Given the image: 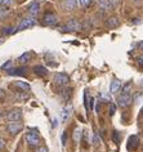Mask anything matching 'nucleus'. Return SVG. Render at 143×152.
<instances>
[{
	"mask_svg": "<svg viewBox=\"0 0 143 152\" xmlns=\"http://www.w3.org/2000/svg\"><path fill=\"white\" fill-rule=\"evenodd\" d=\"M25 139H26V143H27L30 147H37L40 144V138H39V135H37V133H35V132L26 133Z\"/></svg>",
	"mask_w": 143,
	"mask_h": 152,
	"instance_id": "obj_1",
	"label": "nucleus"
},
{
	"mask_svg": "<svg viewBox=\"0 0 143 152\" xmlns=\"http://www.w3.org/2000/svg\"><path fill=\"white\" fill-rule=\"evenodd\" d=\"M36 25V20L32 17H26L21 21V23L18 25L17 27V31H22V30H26V28H31Z\"/></svg>",
	"mask_w": 143,
	"mask_h": 152,
	"instance_id": "obj_2",
	"label": "nucleus"
},
{
	"mask_svg": "<svg viewBox=\"0 0 143 152\" xmlns=\"http://www.w3.org/2000/svg\"><path fill=\"white\" fill-rule=\"evenodd\" d=\"M131 101H133V98H131L130 94H120V96L117 97V104L120 106V107L125 108V107H129V106L131 104Z\"/></svg>",
	"mask_w": 143,
	"mask_h": 152,
	"instance_id": "obj_3",
	"label": "nucleus"
},
{
	"mask_svg": "<svg viewBox=\"0 0 143 152\" xmlns=\"http://www.w3.org/2000/svg\"><path fill=\"white\" fill-rule=\"evenodd\" d=\"M43 22H44V25H47V26H55L57 25V22H58V17L55 16L54 13L48 12V13L44 14Z\"/></svg>",
	"mask_w": 143,
	"mask_h": 152,
	"instance_id": "obj_4",
	"label": "nucleus"
},
{
	"mask_svg": "<svg viewBox=\"0 0 143 152\" xmlns=\"http://www.w3.org/2000/svg\"><path fill=\"white\" fill-rule=\"evenodd\" d=\"M22 129H23V125L21 123H8L7 124V130H8L12 135L18 134L20 132H22Z\"/></svg>",
	"mask_w": 143,
	"mask_h": 152,
	"instance_id": "obj_5",
	"label": "nucleus"
},
{
	"mask_svg": "<svg viewBox=\"0 0 143 152\" xmlns=\"http://www.w3.org/2000/svg\"><path fill=\"white\" fill-rule=\"evenodd\" d=\"M7 119H8L10 123H20V121L22 120L21 110H12V111L7 115Z\"/></svg>",
	"mask_w": 143,
	"mask_h": 152,
	"instance_id": "obj_6",
	"label": "nucleus"
},
{
	"mask_svg": "<svg viewBox=\"0 0 143 152\" xmlns=\"http://www.w3.org/2000/svg\"><path fill=\"white\" fill-rule=\"evenodd\" d=\"M81 28H82V25L77 20H75V18L70 20L66 25V31H79Z\"/></svg>",
	"mask_w": 143,
	"mask_h": 152,
	"instance_id": "obj_7",
	"label": "nucleus"
},
{
	"mask_svg": "<svg viewBox=\"0 0 143 152\" xmlns=\"http://www.w3.org/2000/svg\"><path fill=\"white\" fill-rule=\"evenodd\" d=\"M54 80H55V84H58V85H66L67 83L70 81V77H69V75L67 74L59 72V74H55Z\"/></svg>",
	"mask_w": 143,
	"mask_h": 152,
	"instance_id": "obj_8",
	"label": "nucleus"
},
{
	"mask_svg": "<svg viewBox=\"0 0 143 152\" xmlns=\"http://www.w3.org/2000/svg\"><path fill=\"white\" fill-rule=\"evenodd\" d=\"M26 72H27V68L26 67H17V68H9L8 71H7V74L8 75H17V76H25Z\"/></svg>",
	"mask_w": 143,
	"mask_h": 152,
	"instance_id": "obj_9",
	"label": "nucleus"
},
{
	"mask_svg": "<svg viewBox=\"0 0 143 152\" xmlns=\"http://www.w3.org/2000/svg\"><path fill=\"white\" fill-rule=\"evenodd\" d=\"M104 25H106L107 28H115V27H117V26L120 25V21H119L117 17L112 16L110 18H107V21L104 22Z\"/></svg>",
	"mask_w": 143,
	"mask_h": 152,
	"instance_id": "obj_10",
	"label": "nucleus"
},
{
	"mask_svg": "<svg viewBox=\"0 0 143 152\" xmlns=\"http://www.w3.org/2000/svg\"><path fill=\"white\" fill-rule=\"evenodd\" d=\"M76 0H63L62 1V7L66 10H75L76 9Z\"/></svg>",
	"mask_w": 143,
	"mask_h": 152,
	"instance_id": "obj_11",
	"label": "nucleus"
},
{
	"mask_svg": "<svg viewBox=\"0 0 143 152\" xmlns=\"http://www.w3.org/2000/svg\"><path fill=\"white\" fill-rule=\"evenodd\" d=\"M138 147V137L137 135H131L129 140H128V150L129 151H134Z\"/></svg>",
	"mask_w": 143,
	"mask_h": 152,
	"instance_id": "obj_12",
	"label": "nucleus"
},
{
	"mask_svg": "<svg viewBox=\"0 0 143 152\" xmlns=\"http://www.w3.org/2000/svg\"><path fill=\"white\" fill-rule=\"evenodd\" d=\"M120 89H121V81L117 80V79H114L110 84V92L111 93H117Z\"/></svg>",
	"mask_w": 143,
	"mask_h": 152,
	"instance_id": "obj_13",
	"label": "nucleus"
},
{
	"mask_svg": "<svg viewBox=\"0 0 143 152\" xmlns=\"http://www.w3.org/2000/svg\"><path fill=\"white\" fill-rule=\"evenodd\" d=\"M39 10H40V5H39V3L37 1H34L31 3V4L28 5V13L31 14V16H37V13H39Z\"/></svg>",
	"mask_w": 143,
	"mask_h": 152,
	"instance_id": "obj_14",
	"label": "nucleus"
},
{
	"mask_svg": "<svg viewBox=\"0 0 143 152\" xmlns=\"http://www.w3.org/2000/svg\"><path fill=\"white\" fill-rule=\"evenodd\" d=\"M14 86L20 89V92H25V93H27L28 90L31 89V86H30L27 83H23V81H16L14 83Z\"/></svg>",
	"mask_w": 143,
	"mask_h": 152,
	"instance_id": "obj_15",
	"label": "nucleus"
},
{
	"mask_svg": "<svg viewBox=\"0 0 143 152\" xmlns=\"http://www.w3.org/2000/svg\"><path fill=\"white\" fill-rule=\"evenodd\" d=\"M34 72H35L37 76H41V77L45 75H48V70L44 66H35L34 67Z\"/></svg>",
	"mask_w": 143,
	"mask_h": 152,
	"instance_id": "obj_16",
	"label": "nucleus"
},
{
	"mask_svg": "<svg viewBox=\"0 0 143 152\" xmlns=\"http://www.w3.org/2000/svg\"><path fill=\"white\" fill-rule=\"evenodd\" d=\"M71 94H72V89L71 88H65V89H62V92H61V96H62V98L65 101H69L70 99V97H71Z\"/></svg>",
	"mask_w": 143,
	"mask_h": 152,
	"instance_id": "obj_17",
	"label": "nucleus"
},
{
	"mask_svg": "<svg viewBox=\"0 0 143 152\" xmlns=\"http://www.w3.org/2000/svg\"><path fill=\"white\" fill-rule=\"evenodd\" d=\"M97 3H98L101 5V8H103V9H112L110 0H97Z\"/></svg>",
	"mask_w": 143,
	"mask_h": 152,
	"instance_id": "obj_18",
	"label": "nucleus"
},
{
	"mask_svg": "<svg viewBox=\"0 0 143 152\" xmlns=\"http://www.w3.org/2000/svg\"><path fill=\"white\" fill-rule=\"evenodd\" d=\"M81 129H79V128H76L75 129V132H74V135H72V138H74V140L75 142H80V139H81Z\"/></svg>",
	"mask_w": 143,
	"mask_h": 152,
	"instance_id": "obj_19",
	"label": "nucleus"
},
{
	"mask_svg": "<svg viewBox=\"0 0 143 152\" xmlns=\"http://www.w3.org/2000/svg\"><path fill=\"white\" fill-rule=\"evenodd\" d=\"M30 57H31V53H25V54H22L20 57V62L21 63H26L30 61Z\"/></svg>",
	"mask_w": 143,
	"mask_h": 152,
	"instance_id": "obj_20",
	"label": "nucleus"
},
{
	"mask_svg": "<svg viewBox=\"0 0 143 152\" xmlns=\"http://www.w3.org/2000/svg\"><path fill=\"white\" fill-rule=\"evenodd\" d=\"M70 113H71V107H66L65 110H63V112H62V120L66 121L67 117L70 116Z\"/></svg>",
	"mask_w": 143,
	"mask_h": 152,
	"instance_id": "obj_21",
	"label": "nucleus"
},
{
	"mask_svg": "<svg viewBox=\"0 0 143 152\" xmlns=\"http://www.w3.org/2000/svg\"><path fill=\"white\" fill-rule=\"evenodd\" d=\"M9 14V8H0V20H3V18H5Z\"/></svg>",
	"mask_w": 143,
	"mask_h": 152,
	"instance_id": "obj_22",
	"label": "nucleus"
},
{
	"mask_svg": "<svg viewBox=\"0 0 143 152\" xmlns=\"http://www.w3.org/2000/svg\"><path fill=\"white\" fill-rule=\"evenodd\" d=\"M79 3H80V5L82 8H88V7L92 4V0H79Z\"/></svg>",
	"mask_w": 143,
	"mask_h": 152,
	"instance_id": "obj_23",
	"label": "nucleus"
},
{
	"mask_svg": "<svg viewBox=\"0 0 143 152\" xmlns=\"http://www.w3.org/2000/svg\"><path fill=\"white\" fill-rule=\"evenodd\" d=\"M130 86H131V83H126L123 88V94H129L130 92Z\"/></svg>",
	"mask_w": 143,
	"mask_h": 152,
	"instance_id": "obj_24",
	"label": "nucleus"
},
{
	"mask_svg": "<svg viewBox=\"0 0 143 152\" xmlns=\"http://www.w3.org/2000/svg\"><path fill=\"white\" fill-rule=\"evenodd\" d=\"M4 35H8V34H12L14 32V28L13 27H3V31H1Z\"/></svg>",
	"mask_w": 143,
	"mask_h": 152,
	"instance_id": "obj_25",
	"label": "nucleus"
},
{
	"mask_svg": "<svg viewBox=\"0 0 143 152\" xmlns=\"http://www.w3.org/2000/svg\"><path fill=\"white\" fill-rule=\"evenodd\" d=\"M112 139H114V142L115 143H119L120 142V134H119V132H114V134H112Z\"/></svg>",
	"mask_w": 143,
	"mask_h": 152,
	"instance_id": "obj_26",
	"label": "nucleus"
},
{
	"mask_svg": "<svg viewBox=\"0 0 143 152\" xmlns=\"http://www.w3.org/2000/svg\"><path fill=\"white\" fill-rule=\"evenodd\" d=\"M116 112V106L114 103H110V111H108V113H110V116H114Z\"/></svg>",
	"mask_w": 143,
	"mask_h": 152,
	"instance_id": "obj_27",
	"label": "nucleus"
},
{
	"mask_svg": "<svg viewBox=\"0 0 143 152\" xmlns=\"http://www.w3.org/2000/svg\"><path fill=\"white\" fill-rule=\"evenodd\" d=\"M14 97H16L17 99H22V101H25V99H27V98H28L27 94H21V93L16 94V96H14Z\"/></svg>",
	"mask_w": 143,
	"mask_h": 152,
	"instance_id": "obj_28",
	"label": "nucleus"
},
{
	"mask_svg": "<svg viewBox=\"0 0 143 152\" xmlns=\"http://www.w3.org/2000/svg\"><path fill=\"white\" fill-rule=\"evenodd\" d=\"M10 3H12V0H0V5L3 7H8L10 5Z\"/></svg>",
	"mask_w": 143,
	"mask_h": 152,
	"instance_id": "obj_29",
	"label": "nucleus"
},
{
	"mask_svg": "<svg viewBox=\"0 0 143 152\" xmlns=\"http://www.w3.org/2000/svg\"><path fill=\"white\" fill-rule=\"evenodd\" d=\"M5 143H7V142H5V139L0 137V151L4 150V148H5Z\"/></svg>",
	"mask_w": 143,
	"mask_h": 152,
	"instance_id": "obj_30",
	"label": "nucleus"
},
{
	"mask_svg": "<svg viewBox=\"0 0 143 152\" xmlns=\"http://www.w3.org/2000/svg\"><path fill=\"white\" fill-rule=\"evenodd\" d=\"M35 152H48V148L47 147H37V150L35 151Z\"/></svg>",
	"mask_w": 143,
	"mask_h": 152,
	"instance_id": "obj_31",
	"label": "nucleus"
},
{
	"mask_svg": "<svg viewBox=\"0 0 143 152\" xmlns=\"http://www.w3.org/2000/svg\"><path fill=\"white\" fill-rule=\"evenodd\" d=\"M137 62H138L139 66L143 67V56H139V57H138V58H137Z\"/></svg>",
	"mask_w": 143,
	"mask_h": 152,
	"instance_id": "obj_32",
	"label": "nucleus"
},
{
	"mask_svg": "<svg viewBox=\"0 0 143 152\" xmlns=\"http://www.w3.org/2000/svg\"><path fill=\"white\" fill-rule=\"evenodd\" d=\"M94 106V98H89V110H93Z\"/></svg>",
	"mask_w": 143,
	"mask_h": 152,
	"instance_id": "obj_33",
	"label": "nucleus"
},
{
	"mask_svg": "<svg viewBox=\"0 0 143 152\" xmlns=\"http://www.w3.org/2000/svg\"><path fill=\"white\" fill-rule=\"evenodd\" d=\"M93 142H94V144H98L99 143V139H98V134H94V138H93Z\"/></svg>",
	"mask_w": 143,
	"mask_h": 152,
	"instance_id": "obj_34",
	"label": "nucleus"
},
{
	"mask_svg": "<svg viewBox=\"0 0 143 152\" xmlns=\"http://www.w3.org/2000/svg\"><path fill=\"white\" fill-rule=\"evenodd\" d=\"M10 64H12V62H10V61H8V62L4 63V64H3V66H1V70H5L7 67H9V66H10Z\"/></svg>",
	"mask_w": 143,
	"mask_h": 152,
	"instance_id": "obj_35",
	"label": "nucleus"
},
{
	"mask_svg": "<svg viewBox=\"0 0 143 152\" xmlns=\"http://www.w3.org/2000/svg\"><path fill=\"white\" fill-rule=\"evenodd\" d=\"M4 98H5V93H4V90L0 89V99H4Z\"/></svg>",
	"mask_w": 143,
	"mask_h": 152,
	"instance_id": "obj_36",
	"label": "nucleus"
},
{
	"mask_svg": "<svg viewBox=\"0 0 143 152\" xmlns=\"http://www.w3.org/2000/svg\"><path fill=\"white\" fill-rule=\"evenodd\" d=\"M66 143V133H63L62 134V144Z\"/></svg>",
	"mask_w": 143,
	"mask_h": 152,
	"instance_id": "obj_37",
	"label": "nucleus"
},
{
	"mask_svg": "<svg viewBox=\"0 0 143 152\" xmlns=\"http://www.w3.org/2000/svg\"><path fill=\"white\" fill-rule=\"evenodd\" d=\"M139 49H141V50H143V41H141V43H139Z\"/></svg>",
	"mask_w": 143,
	"mask_h": 152,
	"instance_id": "obj_38",
	"label": "nucleus"
},
{
	"mask_svg": "<svg viewBox=\"0 0 143 152\" xmlns=\"http://www.w3.org/2000/svg\"><path fill=\"white\" fill-rule=\"evenodd\" d=\"M1 119H3V113H1V111H0V121H1Z\"/></svg>",
	"mask_w": 143,
	"mask_h": 152,
	"instance_id": "obj_39",
	"label": "nucleus"
},
{
	"mask_svg": "<svg viewBox=\"0 0 143 152\" xmlns=\"http://www.w3.org/2000/svg\"><path fill=\"white\" fill-rule=\"evenodd\" d=\"M141 85H142V88H143V79H142V80H141Z\"/></svg>",
	"mask_w": 143,
	"mask_h": 152,
	"instance_id": "obj_40",
	"label": "nucleus"
},
{
	"mask_svg": "<svg viewBox=\"0 0 143 152\" xmlns=\"http://www.w3.org/2000/svg\"><path fill=\"white\" fill-rule=\"evenodd\" d=\"M134 1H139V0H134Z\"/></svg>",
	"mask_w": 143,
	"mask_h": 152,
	"instance_id": "obj_41",
	"label": "nucleus"
},
{
	"mask_svg": "<svg viewBox=\"0 0 143 152\" xmlns=\"http://www.w3.org/2000/svg\"><path fill=\"white\" fill-rule=\"evenodd\" d=\"M142 112H143V108H142Z\"/></svg>",
	"mask_w": 143,
	"mask_h": 152,
	"instance_id": "obj_42",
	"label": "nucleus"
}]
</instances>
